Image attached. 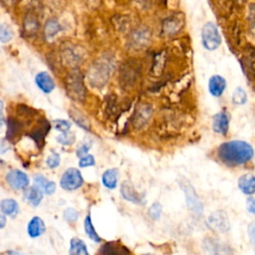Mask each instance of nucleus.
I'll return each instance as SVG.
<instances>
[{
  "instance_id": "f3484780",
  "label": "nucleus",
  "mask_w": 255,
  "mask_h": 255,
  "mask_svg": "<svg viewBox=\"0 0 255 255\" xmlns=\"http://www.w3.org/2000/svg\"><path fill=\"white\" fill-rule=\"evenodd\" d=\"M70 255H89L86 243L80 238H72L70 242Z\"/></svg>"
},
{
  "instance_id": "4468645a",
  "label": "nucleus",
  "mask_w": 255,
  "mask_h": 255,
  "mask_svg": "<svg viewBox=\"0 0 255 255\" xmlns=\"http://www.w3.org/2000/svg\"><path fill=\"white\" fill-rule=\"evenodd\" d=\"M119 171L116 168L107 169L102 175V182L108 189H115L118 185Z\"/></svg>"
},
{
  "instance_id": "e433bc0d",
  "label": "nucleus",
  "mask_w": 255,
  "mask_h": 255,
  "mask_svg": "<svg viewBox=\"0 0 255 255\" xmlns=\"http://www.w3.org/2000/svg\"><path fill=\"white\" fill-rule=\"evenodd\" d=\"M4 126H5V119H4V117L0 114V132L2 131Z\"/></svg>"
},
{
  "instance_id": "4be33fe9",
  "label": "nucleus",
  "mask_w": 255,
  "mask_h": 255,
  "mask_svg": "<svg viewBox=\"0 0 255 255\" xmlns=\"http://www.w3.org/2000/svg\"><path fill=\"white\" fill-rule=\"evenodd\" d=\"M12 38H13V32L11 28L7 24L0 22V41L2 43H7L11 41Z\"/></svg>"
},
{
  "instance_id": "9b49d317",
  "label": "nucleus",
  "mask_w": 255,
  "mask_h": 255,
  "mask_svg": "<svg viewBox=\"0 0 255 255\" xmlns=\"http://www.w3.org/2000/svg\"><path fill=\"white\" fill-rule=\"evenodd\" d=\"M121 194L126 200L131 201L133 203L139 204L142 202V197L140 196V194L128 181L123 182V184L121 186Z\"/></svg>"
},
{
  "instance_id": "f03ea898",
  "label": "nucleus",
  "mask_w": 255,
  "mask_h": 255,
  "mask_svg": "<svg viewBox=\"0 0 255 255\" xmlns=\"http://www.w3.org/2000/svg\"><path fill=\"white\" fill-rule=\"evenodd\" d=\"M67 94L75 101H82L86 96V89L84 86L82 74L74 70L66 78Z\"/></svg>"
},
{
  "instance_id": "7c9ffc66",
  "label": "nucleus",
  "mask_w": 255,
  "mask_h": 255,
  "mask_svg": "<svg viewBox=\"0 0 255 255\" xmlns=\"http://www.w3.org/2000/svg\"><path fill=\"white\" fill-rule=\"evenodd\" d=\"M91 142H84V143H82L79 147H78V149H77V155L81 158V157H83V156H85V155H87L88 154V151H89V149H90V147H91Z\"/></svg>"
},
{
  "instance_id": "7ed1b4c3",
  "label": "nucleus",
  "mask_w": 255,
  "mask_h": 255,
  "mask_svg": "<svg viewBox=\"0 0 255 255\" xmlns=\"http://www.w3.org/2000/svg\"><path fill=\"white\" fill-rule=\"evenodd\" d=\"M201 41L206 50L213 51L219 47L221 44V36L215 24L212 22L204 24L201 30Z\"/></svg>"
},
{
  "instance_id": "412c9836",
  "label": "nucleus",
  "mask_w": 255,
  "mask_h": 255,
  "mask_svg": "<svg viewBox=\"0 0 255 255\" xmlns=\"http://www.w3.org/2000/svg\"><path fill=\"white\" fill-rule=\"evenodd\" d=\"M247 101V94L245 90L241 87H238L234 90L232 94V102L236 105H243Z\"/></svg>"
},
{
  "instance_id": "f8f14e48",
  "label": "nucleus",
  "mask_w": 255,
  "mask_h": 255,
  "mask_svg": "<svg viewBox=\"0 0 255 255\" xmlns=\"http://www.w3.org/2000/svg\"><path fill=\"white\" fill-rule=\"evenodd\" d=\"M46 230V226L44 221L38 217L34 216L27 225V232L31 238H36L41 236Z\"/></svg>"
},
{
  "instance_id": "393cba45",
  "label": "nucleus",
  "mask_w": 255,
  "mask_h": 255,
  "mask_svg": "<svg viewBox=\"0 0 255 255\" xmlns=\"http://www.w3.org/2000/svg\"><path fill=\"white\" fill-rule=\"evenodd\" d=\"M52 126L53 128L61 132H66L69 131L71 128V123L66 121V120H55L52 122Z\"/></svg>"
},
{
  "instance_id": "2f4dec72",
  "label": "nucleus",
  "mask_w": 255,
  "mask_h": 255,
  "mask_svg": "<svg viewBox=\"0 0 255 255\" xmlns=\"http://www.w3.org/2000/svg\"><path fill=\"white\" fill-rule=\"evenodd\" d=\"M246 208L250 213L255 214V198L249 197L246 201Z\"/></svg>"
},
{
  "instance_id": "aec40b11",
  "label": "nucleus",
  "mask_w": 255,
  "mask_h": 255,
  "mask_svg": "<svg viewBox=\"0 0 255 255\" xmlns=\"http://www.w3.org/2000/svg\"><path fill=\"white\" fill-rule=\"evenodd\" d=\"M60 24L55 19H50L46 22L45 28H44V34L47 39H51L55 37L59 31H60Z\"/></svg>"
},
{
  "instance_id": "a211bd4d",
  "label": "nucleus",
  "mask_w": 255,
  "mask_h": 255,
  "mask_svg": "<svg viewBox=\"0 0 255 255\" xmlns=\"http://www.w3.org/2000/svg\"><path fill=\"white\" fill-rule=\"evenodd\" d=\"M24 31L27 35H33L38 31V27H39V23L37 18L34 15H27L26 18L24 19Z\"/></svg>"
},
{
  "instance_id": "4c0bfd02",
  "label": "nucleus",
  "mask_w": 255,
  "mask_h": 255,
  "mask_svg": "<svg viewBox=\"0 0 255 255\" xmlns=\"http://www.w3.org/2000/svg\"><path fill=\"white\" fill-rule=\"evenodd\" d=\"M17 1H18V0H3V2H4L6 5H8V6L14 5Z\"/></svg>"
},
{
  "instance_id": "bb28decb",
  "label": "nucleus",
  "mask_w": 255,
  "mask_h": 255,
  "mask_svg": "<svg viewBox=\"0 0 255 255\" xmlns=\"http://www.w3.org/2000/svg\"><path fill=\"white\" fill-rule=\"evenodd\" d=\"M46 163L50 168H56L60 164V155L57 152H52L47 157Z\"/></svg>"
},
{
  "instance_id": "c9c22d12",
  "label": "nucleus",
  "mask_w": 255,
  "mask_h": 255,
  "mask_svg": "<svg viewBox=\"0 0 255 255\" xmlns=\"http://www.w3.org/2000/svg\"><path fill=\"white\" fill-rule=\"evenodd\" d=\"M6 222H7V219H6V216L2 213L0 214V229L4 228L5 225H6Z\"/></svg>"
},
{
  "instance_id": "39448f33",
  "label": "nucleus",
  "mask_w": 255,
  "mask_h": 255,
  "mask_svg": "<svg viewBox=\"0 0 255 255\" xmlns=\"http://www.w3.org/2000/svg\"><path fill=\"white\" fill-rule=\"evenodd\" d=\"M6 181L15 190H21L29 185L28 175L19 169H12L6 174Z\"/></svg>"
},
{
  "instance_id": "423d86ee",
  "label": "nucleus",
  "mask_w": 255,
  "mask_h": 255,
  "mask_svg": "<svg viewBox=\"0 0 255 255\" xmlns=\"http://www.w3.org/2000/svg\"><path fill=\"white\" fill-rule=\"evenodd\" d=\"M208 226L218 232H226L229 229V221L226 214L222 211L212 213L207 220Z\"/></svg>"
},
{
  "instance_id": "72a5a7b5",
  "label": "nucleus",
  "mask_w": 255,
  "mask_h": 255,
  "mask_svg": "<svg viewBox=\"0 0 255 255\" xmlns=\"http://www.w3.org/2000/svg\"><path fill=\"white\" fill-rule=\"evenodd\" d=\"M248 234L250 241L255 244V222H252L248 227Z\"/></svg>"
},
{
  "instance_id": "0eeeda50",
  "label": "nucleus",
  "mask_w": 255,
  "mask_h": 255,
  "mask_svg": "<svg viewBox=\"0 0 255 255\" xmlns=\"http://www.w3.org/2000/svg\"><path fill=\"white\" fill-rule=\"evenodd\" d=\"M182 189L185 193L186 196V203L188 205V207L196 214H199L202 212V204L196 194V192L194 191L193 187L189 184V182L184 183L182 185Z\"/></svg>"
},
{
  "instance_id": "c85d7f7f",
  "label": "nucleus",
  "mask_w": 255,
  "mask_h": 255,
  "mask_svg": "<svg viewBox=\"0 0 255 255\" xmlns=\"http://www.w3.org/2000/svg\"><path fill=\"white\" fill-rule=\"evenodd\" d=\"M95 163H96V160H95L94 155H92V154H87V155L81 157L80 161H79L80 167L92 166V165H95Z\"/></svg>"
},
{
  "instance_id": "2eb2a0df",
  "label": "nucleus",
  "mask_w": 255,
  "mask_h": 255,
  "mask_svg": "<svg viewBox=\"0 0 255 255\" xmlns=\"http://www.w3.org/2000/svg\"><path fill=\"white\" fill-rule=\"evenodd\" d=\"M0 210L4 215L15 217L19 212V205L13 198H6L0 201Z\"/></svg>"
},
{
  "instance_id": "f704fd0d",
  "label": "nucleus",
  "mask_w": 255,
  "mask_h": 255,
  "mask_svg": "<svg viewBox=\"0 0 255 255\" xmlns=\"http://www.w3.org/2000/svg\"><path fill=\"white\" fill-rule=\"evenodd\" d=\"M10 145L5 138H0V153H4L9 150Z\"/></svg>"
},
{
  "instance_id": "b1692460",
  "label": "nucleus",
  "mask_w": 255,
  "mask_h": 255,
  "mask_svg": "<svg viewBox=\"0 0 255 255\" xmlns=\"http://www.w3.org/2000/svg\"><path fill=\"white\" fill-rule=\"evenodd\" d=\"M70 115H71V118L74 120V122H76V124L79 126V127H81L82 128H85V129H87V130H89V122L85 119V117L82 115V114H80L79 112H75V113H72V112H70Z\"/></svg>"
},
{
  "instance_id": "9d476101",
  "label": "nucleus",
  "mask_w": 255,
  "mask_h": 255,
  "mask_svg": "<svg viewBox=\"0 0 255 255\" xmlns=\"http://www.w3.org/2000/svg\"><path fill=\"white\" fill-rule=\"evenodd\" d=\"M35 83L39 87V89L46 94L51 93L55 88L54 80L47 72L38 73L35 77Z\"/></svg>"
},
{
  "instance_id": "5701e85b",
  "label": "nucleus",
  "mask_w": 255,
  "mask_h": 255,
  "mask_svg": "<svg viewBox=\"0 0 255 255\" xmlns=\"http://www.w3.org/2000/svg\"><path fill=\"white\" fill-rule=\"evenodd\" d=\"M75 139H76L75 133L70 130L66 132H62L60 135L57 136V141L63 145H71L72 143H74Z\"/></svg>"
},
{
  "instance_id": "a19ab883",
  "label": "nucleus",
  "mask_w": 255,
  "mask_h": 255,
  "mask_svg": "<svg viewBox=\"0 0 255 255\" xmlns=\"http://www.w3.org/2000/svg\"><path fill=\"white\" fill-rule=\"evenodd\" d=\"M254 22H255V20H254Z\"/></svg>"
},
{
  "instance_id": "1a4fd4ad",
  "label": "nucleus",
  "mask_w": 255,
  "mask_h": 255,
  "mask_svg": "<svg viewBox=\"0 0 255 255\" xmlns=\"http://www.w3.org/2000/svg\"><path fill=\"white\" fill-rule=\"evenodd\" d=\"M226 88V80L219 76L214 75L208 81V91L213 97H220Z\"/></svg>"
},
{
  "instance_id": "58836bf2",
  "label": "nucleus",
  "mask_w": 255,
  "mask_h": 255,
  "mask_svg": "<svg viewBox=\"0 0 255 255\" xmlns=\"http://www.w3.org/2000/svg\"><path fill=\"white\" fill-rule=\"evenodd\" d=\"M2 110H3V102L0 100V113L2 112Z\"/></svg>"
},
{
  "instance_id": "dca6fc26",
  "label": "nucleus",
  "mask_w": 255,
  "mask_h": 255,
  "mask_svg": "<svg viewBox=\"0 0 255 255\" xmlns=\"http://www.w3.org/2000/svg\"><path fill=\"white\" fill-rule=\"evenodd\" d=\"M43 194H44V191L36 186V185H32L31 187H29V189L26 191V198L27 200L29 201V203L36 207L40 204V202L42 201V198H43Z\"/></svg>"
},
{
  "instance_id": "f257e3e1",
  "label": "nucleus",
  "mask_w": 255,
  "mask_h": 255,
  "mask_svg": "<svg viewBox=\"0 0 255 255\" xmlns=\"http://www.w3.org/2000/svg\"><path fill=\"white\" fill-rule=\"evenodd\" d=\"M217 154L219 159L228 166H237L249 161L253 155V147L243 140H230L219 145Z\"/></svg>"
},
{
  "instance_id": "a878e982",
  "label": "nucleus",
  "mask_w": 255,
  "mask_h": 255,
  "mask_svg": "<svg viewBox=\"0 0 255 255\" xmlns=\"http://www.w3.org/2000/svg\"><path fill=\"white\" fill-rule=\"evenodd\" d=\"M64 218L69 221V222H75L79 218V212L73 208V207H68L64 210Z\"/></svg>"
},
{
  "instance_id": "cd10ccee",
  "label": "nucleus",
  "mask_w": 255,
  "mask_h": 255,
  "mask_svg": "<svg viewBox=\"0 0 255 255\" xmlns=\"http://www.w3.org/2000/svg\"><path fill=\"white\" fill-rule=\"evenodd\" d=\"M148 214L153 219H158L161 214V205L158 202L152 203V205L148 209Z\"/></svg>"
},
{
  "instance_id": "ea45409f",
  "label": "nucleus",
  "mask_w": 255,
  "mask_h": 255,
  "mask_svg": "<svg viewBox=\"0 0 255 255\" xmlns=\"http://www.w3.org/2000/svg\"><path fill=\"white\" fill-rule=\"evenodd\" d=\"M143 255H151V254H143Z\"/></svg>"
},
{
  "instance_id": "6e6552de",
  "label": "nucleus",
  "mask_w": 255,
  "mask_h": 255,
  "mask_svg": "<svg viewBox=\"0 0 255 255\" xmlns=\"http://www.w3.org/2000/svg\"><path fill=\"white\" fill-rule=\"evenodd\" d=\"M229 121H230V118L227 113H225V112L217 113L216 115H214L213 120H212V129L216 133L225 135L228 131Z\"/></svg>"
},
{
  "instance_id": "20e7f679",
  "label": "nucleus",
  "mask_w": 255,
  "mask_h": 255,
  "mask_svg": "<svg viewBox=\"0 0 255 255\" xmlns=\"http://www.w3.org/2000/svg\"><path fill=\"white\" fill-rule=\"evenodd\" d=\"M83 183L84 179L82 173L79 169L75 167H70L66 169L60 180L61 187L67 191L76 190L80 188L83 185Z\"/></svg>"
},
{
  "instance_id": "473e14b6",
  "label": "nucleus",
  "mask_w": 255,
  "mask_h": 255,
  "mask_svg": "<svg viewBox=\"0 0 255 255\" xmlns=\"http://www.w3.org/2000/svg\"><path fill=\"white\" fill-rule=\"evenodd\" d=\"M56 191V184L54 181H49L44 189V193L45 194H53Z\"/></svg>"
},
{
  "instance_id": "6ab92c4d",
  "label": "nucleus",
  "mask_w": 255,
  "mask_h": 255,
  "mask_svg": "<svg viewBox=\"0 0 255 255\" xmlns=\"http://www.w3.org/2000/svg\"><path fill=\"white\" fill-rule=\"evenodd\" d=\"M84 228L86 231V234L88 235V237L90 239H92L95 242H100L101 241V237L99 236V234L97 233L93 222H92V218L90 215H87L85 220H84Z\"/></svg>"
},
{
  "instance_id": "c756f323",
  "label": "nucleus",
  "mask_w": 255,
  "mask_h": 255,
  "mask_svg": "<svg viewBox=\"0 0 255 255\" xmlns=\"http://www.w3.org/2000/svg\"><path fill=\"white\" fill-rule=\"evenodd\" d=\"M48 182H49V180L45 176H43V175L39 174V175H36L34 177V185L40 187L43 191H44V189H45V187H46Z\"/></svg>"
},
{
  "instance_id": "ddd939ff",
  "label": "nucleus",
  "mask_w": 255,
  "mask_h": 255,
  "mask_svg": "<svg viewBox=\"0 0 255 255\" xmlns=\"http://www.w3.org/2000/svg\"><path fill=\"white\" fill-rule=\"evenodd\" d=\"M238 187L245 194H253L255 192V176L249 173L243 174L238 179Z\"/></svg>"
}]
</instances>
